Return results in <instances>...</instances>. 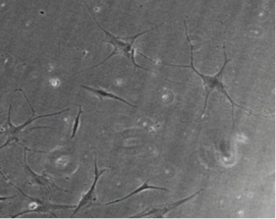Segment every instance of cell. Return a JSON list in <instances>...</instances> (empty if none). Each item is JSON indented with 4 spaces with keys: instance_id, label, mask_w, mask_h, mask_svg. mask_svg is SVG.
Wrapping results in <instances>:
<instances>
[{
    "instance_id": "6da1fadb",
    "label": "cell",
    "mask_w": 276,
    "mask_h": 219,
    "mask_svg": "<svg viewBox=\"0 0 276 219\" xmlns=\"http://www.w3.org/2000/svg\"><path fill=\"white\" fill-rule=\"evenodd\" d=\"M184 26H185V31H186V36L187 38L188 42H189V46H190L191 49V62L189 65H174V64H162L164 65L171 66H176V67H181V68H188V69H190L191 70L194 71L195 74H197L201 79H202L203 82H204V87H205V92H206V97H205V102H204V107L203 109L202 114H201L200 118H202V116L204 115V113H205L206 108H207V101L209 99V95H210L211 92L214 90L219 91V92L224 94L227 99L229 101L231 104H232V120H233V129H234V107H237L239 108L243 109L244 111H247L249 114L254 115L253 113L251 112L249 110H247L245 107H242V106L239 105V104L236 103L235 102H234L232 100V99L231 98L230 96L227 93V90H226V88L224 87L223 82H222V77H223L224 71H225L226 67H227V64H229L231 61V59H229L227 57V52H226V47L225 45L224 44L223 50H224V61L223 65H222V68H221L220 70L217 74H216L214 76H208L205 75V74H202V73L199 72L197 70V68L195 67L194 64V46H193L192 44H191V41L190 38H189V33H188V28L186 26V21L184 22Z\"/></svg>"
},
{
    "instance_id": "7a4b0ae2",
    "label": "cell",
    "mask_w": 276,
    "mask_h": 219,
    "mask_svg": "<svg viewBox=\"0 0 276 219\" xmlns=\"http://www.w3.org/2000/svg\"><path fill=\"white\" fill-rule=\"evenodd\" d=\"M86 8L89 9V11L90 12L91 16L94 18L95 22L97 23L98 26H99V28L102 30V31H104L105 33L106 36V41H104V42L109 43V44H112L113 47H114V50L111 54H109L105 59H104L101 62L98 64L97 65L92 66V67L89 68L87 69H84L83 71H80L79 72L75 73L74 74H73L72 76H71L69 78L74 77V76L77 75V74H81V73L84 72L87 70H90V69H94V68L97 67V66L101 65V64H104L105 61H107L108 59L112 58V56H115V55L120 54L123 55V56L127 57V59H130L131 61L132 62L133 65H134V68H138V69H143V70H146L149 71H151L149 69H146V68L143 67V66L138 65L137 63L135 62L134 60V44L137 38L141 37L143 35L146 34V33L151 32V31H154L156 28L160 27L161 26V25H160L159 26H156V28H152V29L148 30V31H144V32L138 33V34L134 35V36H131L129 38H119L117 37V36H114L112 33H109V31H106L104 29V28L101 27L99 23H98V21H96L95 17L94 16V15L92 14L90 9H89V7L86 6Z\"/></svg>"
},
{
    "instance_id": "3957f363",
    "label": "cell",
    "mask_w": 276,
    "mask_h": 219,
    "mask_svg": "<svg viewBox=\"0 0 276 219\" xmlns=\"http://www.w3.org/2000/svg\"><path fill=\"white\" fill-rule=\"evenodd\" d=\"M17 91H21V92H23V94H24L25 98L26 99V100L28 101V104H29V105L31 106V108L32 110V116H31V119H28V121H26V123H25L24 124H23V125L19 126H14L11 123V108H12V105H10V108H9V114H8V131H7V133H8V135H10L9 139H8V141L6 142V144H4V145L2 146L1 149H3V147H6V146L8 145V144H10V143H11L12 142H13V141L16 140L17 142L19 143V141H18V139H17L16 135L17 134H19L20 132H21V131H23V129H25V128L26 127V126H29L30 124H32L33 121H35L36 120H38V119H43V118H46V117H50V116H58L60 115V114H63V113L66 112V111H70L69 108L64 110V111H59V112L57 113H54V114H48V115H43V116H38V117H35V110L33 109L32 104H31V102H30L29 99H28V97H27L26 93H25L24 92H23V90H22L21 89H16V92Z\"/></svg>"
},
{
    "instance_id": "277c9868",
    "label": "cell",
    "mask_w": 276,
    "mask_h": 219,
    "mask_svg": "<svg viewBox=\"0 0 276 219\" xmlns=\"http://www.w3.org/2000/svg\"><path fill=\"white\" fill-rule=\"evenodd\" d=\"M203 190H204V189L199 190V191L196 192V193L193 194L191 196L181 199V200H178V201L174 202V203L166 204V205H159V206H156L154 207V208L147 209V210H145V211L142 212V213L137 214V215H134V216L132 217V218H142V217L153 216L154 217V218H163L166 214L172 211L174 209L179 208V206L186 203V202L189 201L191 199L194 198V197L199 195Z\"/></svg>"
},
{
    "instance_id": "5b68a950",
    "label": "cell",
    "mask_w": 276,
    "mask_h": 219,
    "mask_svg": "<svg viewBox=\"0 0 276 219\" xmlns=\"http://www.w3.org/2000/svg\"><path fill=\"white\" fill-rule=\"evenodd\" d=\"M107 170V169H104V170L101 171L98 170L97 164H96V157H95V159H94V175H95V177H94V182H93L92 185H91L90 190H89V192H88L86 195H84L82 198H81V200H80L79 205L75 208L73 215H74L75 214L77 213L80 209L82 208L83 207L90 206V205H93V203H95L96 201L95 195V187L96 186V184H97L99 177Z\"/></svg>"
},
{
    "instance_id": "8992f818",
    "label": "cell",
    "mask_w": 276,
    "mask_h": 219,
    "mask_svg": "<svg viewBox=\"0 0 276 219\" xmlns=\"http://www.w3.org/2000/svg\"><path fill=\"white\" fill-rule=\"evenodd\" d=\"M76 208L75 205H55V204L46 203L40 204L39 206L31 210H25L20 213H17L16 215L12 216V218H17L23 214L31 213H50L52 210H66V209H71Z\"/></svg>"
},
{
    "instance_id": "52a82bcc",
    "label": "cell",
    "mask_w": 276,
    "mask_h": 219,
    "mask_svg": "<svg viewBox=\"0 0 276 219\" xmlns=\"http://www.w3.org/2000/svg\"><path fill=\"white\" fill-rule=\"evenodd\" d=\"M163 190V191H167L169 192V190L168 189L165 188V187H161L157 186H154V185H149L148 183V182H144L139 188L136 189L135 190L129 193V195H127V196L123 197L122 198L118 199V200H114V201L109 202V203L104 204L105 205H112V204H115L119 203V202L124 201V200H127V199L130 198L134 195H137V194L140 193V192L145 191V190Z\"/></svg>"
},
{
    "instance_id": "ba28073f",
    "label": "cell",
    "mask_w": 276,
    "mask_h": 219,
    "mask_svg": "<svg viewBox=\"0 0 276 219\" xmlns=\"http://www.w3.org/2000/svg\"><path fill=\"white\" fill-rule=\"evenodd\" d=\"M81 87L84 88V89H86V90L90 91V92H93V93L95 94L96 95H97L98 97H100L101 99L106 98H106L117 99V100L120 101V102H124V103L128 104V105L130 106V107H136V108L137 107V106L131 104L130 102H128V101L125 100V99L121 98V97H119V96L111 93V92H106V91L103 90V89H94V88L87 87V86L84 85H81Z\"/></svg>"
},
{
    "instance_id": "9c48e42d",
    "label": "cell",
    "mask_w": 276,
    "mask_h": 219,
    "mask_svg": "<svg viewBox=\"0 0 276 219\" xmlns=\"http://www.w3.org/2000/svg\"><path fill=\"white\" fill-rule=\"evenodd\" d=\"M21 145H23V144H20ZM25 148L24 151V163L25 166H26V170H28V172H29L30 174H31V175L33 176V178H34V180L36 181V182H38V183H39L40 185H45V186H53L55 187H56V188L59 189V190H62V191H66V190H63V189L59 188V187L56 186V185H54V184L52 182H51V180H48V178H46V177H43V176L38 175H36V173H35L32 170H31V168H30L29 166L27 164L26 162V152L27 149L26 148V146H23Z\"/></svg>"
},
{
    "instance_id": "30bf717a",
    "label": "cell",
    "mask_w": 276,
    "mask_h": 219,
    "mask_svg": "<svg viewBox=\"0 0 276 219\" xmlns=\"http://www.w3.org/2000/svg\"><path fill=\"white\" fill-rule=\"evenodd\" d=\"M82 112L83 111L82 109H81V106L80 105L79 113H78L77 117H76V120H75L74 127H73L72 135H71V139L74 138L75 135H76V132H77L78 129H79L80 117H81V114H82Z\"/></svg>"
},
{
    "instance_id": "8fae6325",
    "label": "cell",
    "mask_w": 276,
    "mask_h": 219,
    "mask_svg": "<svg viewBox=\"0 0 276 219\" xmlns=\"http://www.w3.org/2000/svg\"><path fill=\"white\" fill-rule=\"evenodd\" d=\"M16 197V196L8 197H1V200H7V199L13 198V197Z\"/></svg>"
}]
</instances>
